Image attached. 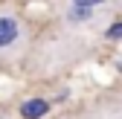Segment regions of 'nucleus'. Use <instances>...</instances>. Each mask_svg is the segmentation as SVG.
Segmentation results:
<instances>
[{
	"instance_id": "4",
	"label": "nucleus",
	"mask_w": 122,
	"mask_h": 119,
	"mask_svg": "<svg viewBox=\"0 0 122 119\" xmlns=\"http://www.w3.org/2000/svg\"><path fill=\"white\" fill-rule=\"evenodd\" d=\"M102 41H108V44H122V20H108L102 29Z\"/></svg>"
},
{
	"instance_id": "2",
	"label": "nucleus",
	"mask_w": 122,
	"mask_h": 119,
	"mask_svg": "<svg viewBox=\"0 0 122 119\" xmlns=\"http://www.w3.org/2000/svg\"><path fill=\"white\" fill-rule=\"evenodd\" d=\"M81 119H122V87L96 96L81 110Z\"/></svg>"
},
{
	"instance_id": "5",
	"label": "nucleus",
	"mask_w": 122,
	"mask_h": 119,
	"mask_svg": "<svg viewBox=\"0 0 122 119\" xmlns=\"http://www.w3.org/2000/svg\"><path fill=\"white\" fill-rule=\"evenodd\" d=\"M119 0H61V6H102V9H116Z\"/></svg>"
},
{
	"instance_id": "1",
	"label": "nucleus",
	"mask_w": 122,
	"mask_h": 119,
	"mask_svg": "<svg viewBox=\"0 0 122 119\" xmlns=\"http://www.w3.org/2000/svg\"><path fill=\"white\" fill-rule=\"evenodd\" d=\"M35 32L23 12L12 3H0V64H18L32 52Z\"/></svg>"
},
{
	"instance_id": "3",
	"label": "nucleus",
	"mask_w": 122,
	"mask_h": 119,
	"mask_svg": "<svg viewBox=\"0 0 122 119\" xmlns=\"http://www.w3.org/2000/svg\"><path fill=\"white\" fill-rule=\"evenodd\" d=\"M50 110H52V105L44 96H29V99H23L18 105V116L20 119H44Z\"/></svg>"
},
{
	"instance_id": "6",
	"label": "nucleus",
	"mask_w": 122,
	"mask_h": 119,
	"mask_svg": "<svg viewBox=\"0 0 122 119\" xmlns=\"http://www.w3.org/2000/svg\"><path fill=\"white\" fill-rule=\"evenodd\" d=\"M0 119H12V116H9V113H6V110H0Z\"/></svg>"
}]
</instances>
